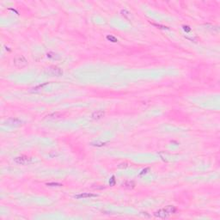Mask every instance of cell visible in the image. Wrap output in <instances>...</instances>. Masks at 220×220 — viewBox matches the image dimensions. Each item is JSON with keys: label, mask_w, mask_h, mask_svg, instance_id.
I'll return each mask as SVG.
<instances>
[{"label": "cell", "mask_w": 220, "mask_h": 220, "mask_svg": "<svg viewBox=\"0 0 220 220\" xmlns=\"http://www.w3.org/2000/svg\"><path fill=\"white\" fill-rule=\"evenodd\" d=\"M176 211H177V208L175 206H174V205H167L166 207H164V208L160 209L158 211L155 212H154V216L156 218H166L169 215L175 213Z\"/></svg>", "instance_id": "cell-1"}, {"label": "cell", "mask_w": 220, "mask_h": 220, "mask_svg": "<svg viewBox=\"0 0 220 220\" xmlns=\"http://www.w3.org/2000/svg\"><path fill=\"white\" fill-rule=\"evenodd\" d=\"M45 73L51 76H60L63 75V71L57 66H50L46 69Z\"/></svg>", "instance_id": "cell-2"}, {"label": "cell", "mask_w": 220, "mask_h": 220, "mask_svg": "<svg viewBox=\"0 0 220 220\" xmlns=\"http://www.w3.org/2000/svg\"><path fill=\"white\" fill-rule=\"evenodd\" d=\"M13 62H14L15 66L17 68H23L28 65V60H27L26 58H25L24 56H23V55L16 57V58L14 59Z\"/></svg>", "instance_id": "cell-3"}, {"label": "cell", "mask_w": 220, "mask_h": 220, "mask_svg": "<svg viewBox=\"0 0 220 220\" xmlns=\"http://www.w3.org/2000/svg\"><path fill=\"white\" fill-rule=\"evenodd\" d=\"M14 162L17 164H21V165H28V164H29L32 162V158L27 157V156L22 155V156H19V157H15L14 158Z\"/></svg>", "instance_id": "cell-4"}, {"label": "cell", "mask_w": 220, "mask_h": 220, "mask_svg": "<svg viewBox=\"0 0 220 220\" xmlns=\"http://www.w3.org/2000/svg\"><path fill=\"white\" fill-rule=\"evenodd\" d=\"M4 124L9 127H18L23 124V120H21L18 118H9L4 121Z\"/></svg>", "instance_id": "cell-5"}, {"label": "cell", "mask_w": 220, "mask_h": 220, "mask_svg": "<svg viewBox=\"0 0 220 220\" xmlns=\"http://www.w3.org/2000/svg\"><path fill=\"white\" fill-rule=\"evenodd\" d=\"M74 197L76 199H88V198H95L97 197V195L94 194H90V193H82V194H76Z\"/></svg>", "instance_id": "cell-6"}, {"label": "cell", "mask_w": 220, "mask_h": 220, "mask_svg": "<svg viewBox=\"0 0 220 220\" xmlns=\"http://www.w3.org/2000/svg\"><path fill=\"white\" fill-rule=\"evenodd\" d=\"M104 114H105V113L103 112L102 110H96V111L92 113L91 118L93 119H100L104 116Z\"/></svg>", "instance_id": "cell-7"}, {"label": "cell", "mask_w": 220, "mask_h": 220, "mask_svg": "<svg viewBox=\"0 0 220 220\" xmlns=\"http://www.w3.org/2000/svg\"><path fill=\"white\" fill-rule=\"evenodd\" d=\"M135 182L133 181H127L122 184V186L127 189H133L135 187Z\"/></svg>", "instance_id": "cell-8"}, {"label": "cell", "mask_w": 220, "mask_h": 220, "mask_svg": "<svg viewBox=\"0 0 220 220\" xmlns=\"http://www.w3.org/2000/svg\"><path fill=\"white\" fill-rule=\"evenodd\" d=\"M62 115L63 114H61V113H59V112H56V113H52V114H48V115L47 116V118H49V119H59V118L62 117Z\"/></svg>", "instance_id": "cell-9"}, {"label": "cell", "mask_w": 220, "mask_h": 220, "mask_svg": "<svg viewBox=\"0 0 220 220\" xmlns=\"http://www.w3.org/2000/svg\"><path fill=\"white\" fill-rule=\"evenodd\" d=\"M108 143V141L107 142H103V141H96L95 143H92V145L94 146H97V147H102V146L105 145Z\"/></svg>", "instance_id": "cell-10"}, {"label": "cell", "mask_w": 220, "mask_h": 220, "mask_svg": "<svg viewBox=\"0 0 220 220\" xmlns=\"http://www.w3.org/2000/svg\"><path fill=\"white\" fill-rule=\"evenodd\" d=\"M49 83H44V84H40V85H38V86H36L35 88H34L33 90H34V91H36V90H41V89H43V87H45L46 85H47Z\"/></svg>", "instance_id": "cell-11"}, {"label": "cell", "mask_w": 220, "mask_h": 220, "mask_svg": "<svg viewBox=\"0 0 220 220\" xmlns=\"http://www.w3.org/2000/svg\"><path fill=\"white\" fill-rule=\"evenodd\" d=\"M128 167V163L127 162H121L118 165V169H127Z\"/></svg>", "instance_id": "cell-12"}, {"label": "cell", "mask_w": 220, "mask_h": 220, "mask_svg": "<svg viewBox=\"0 0 220 220\" xmlns=\"http://www.w3.org/2000/svg\"><path fill=\"white\" fill-rule=\"evenodd\" d=\"M47 186H63L60 183H57V182H49L47 183Z\"/></svg>", "instance_id": "cell-13"}, {"label": "cell", "mask_w": 220, "mask_h": 220, "mask_svg": "<svg viewBox=\"0 0 220 220\" xmlns=\"http://www.w3.org/2000/svg\"><path fill=\"white\" fill-rule=\"evenodd\" d=\"M107 39H108V41H112V42H117V41H118V40L116 39L114 36H113V35H108V36H107Z\"/></svg>", "instance_id": "cell-14"}, {"label": "cell", "mask_w": 220, "mask_h": 220, "mask_svg": "<svg viewBox=\"0 0 220 220\" xmlns=\"http://www.w3.org/2000/svg\"><path fill=\"white\" fill-rule=\"evenodd\" d=\"M115 182H116V181H115V177H114V175H113L112 177H111V179H110V181H109V185L110 186H114L115 185Z\"/></svg>", "instance_id": "cell-15"}, {"label": "cell", "mask_w": 220, "mask_h": 220, "mask_svg": "<svg viewBox=\"0 0 220 220\" xmlns=\"http://www.w3.org/2000/svg\"><path fill=\"white\" fill-rule=\"evenodd\" d=\"M149 171H150V169H149V168H145V169H144L142 170V171L139 173V176H142V175H145V174H147Z\"/></svg>", "instance_id": "cell-16"}, {"label": "cell", "mask_w": 220, "mask_h": 220, "mask_svg": "<svg viewBox=\"0 0 220 220\" xmlns=\"http://www.w3.org/2000/svg\"><path fill=\"white\" fill-rule=\"evenodd\" d=\"M55 56H56V54L54 53V52H50L47 53V57L48 58H51V59H55Z\"/></svg>", "instance_id": "cell-17"}, {"label": "cell", "mask_w": 220, "mask_h": 220, "mask_svg": "<svg viewBox=\"0 0 220 220\" xmlns=\"http://www.w3.org/2000/svg\"><path fill=\"white\" fill-rule=\"evenodd\" d=\"M183 29H184L186 32H187V33H188V32H190V31H191V28H190V27H189V26H185V25H184V26H183Z\"/></svg>", "instance_id": "cell-18"}]
</instances>
